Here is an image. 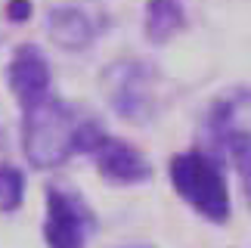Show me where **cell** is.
Masks as SVG:
<instances>
[{
  "instance_id": "cell-7",
  "label": "cell",
  "mask_w": 251,
  "mask_h": 248,
  "mask_svg": "<svg viewBox=\"0 0 251 248\" xmlns=\"http://www.w3.org/2000/svg\"><path fill=\"white\" fill-rule=\"evenodd\" d=\"M205 137L208 149L217 155L229 146L251 143V87L224 90L205 112Z\"/></svg>"
},
{
  "instance_id": "cell-9",
  "label": "cell",
  "mask_w": 251,
  "mask_h": 248,
  "mask_svg": "<svg viewBox=\"0 0 251 248\" xmlns=\"http://www.w3.org/2000/svg\"><path fill=\"white\" fill-rule=\"evenodd\" d=\"M186 6L183 0H146L143 9V34L152 47L171 44L180 31H186Z\"/></svg>"
},
{
  "instance_id": "cell-3",
  "label": "cell",
  "mask_w": 251,
  "mask_h": 248,
  "mask_svg": "<svg viewBox=\"0 0 251 248\" xmlns=\"http://www.w3.org/2000/svg\"><path fill=\"white\" fill-rule=\"evenodd\" d=\"M102 93L118 118L130 124H146L158 112L161 72L146 59H118L105 65Z\"/></svg>"
},
{
  "instance_id": "cell-13",
  "label": "cell",
  "mask_w": 251,
  "mask_h": 248,
  "mask_svg": "<svg viewBox=\"0 0 251 248\" xmlns=\"http://www.w3.org/2000/svg\"><path fill=\"white\" fill-rule=\"evenodd\" d=\"M121 248H149V245H121Z\"/></svg>"
},
{
  "instance_id": "cell-6",
  "label": "cell",
  "mask_w": 251,
  "mask_h": 248,
  "mask_svg": "<svg viewBox=\"0 0 251 248\" xmlns=\"http://www.w3.org/2000/svg\"><path fill=\"white\" fill-rule=\"evenodd\" d=\"M112 28V16L100 0H62L47 9L44 31L53 47L65 53H84Z\"/></svg>"
},
{
  "instance_id": "cell-4",
  "label": "cell",
  "mask_w": 251,
  "mask_h": 248,
  "mask_svg": "<svg viewBox=\"0 0 251 248\" xmlns=\"http://www.w3.org/2000/svg\"><path fill=\"white\" fill-rule=\"evenodd\" d=\"M78 155L90 158L96 174L112 186H140L152 177V161L146 158V152L118 133H109L96 118L87 121Z\"/></svg>"
},
{
  "instance_id": "cell-2",
  "label": "cell",
  "mask_w": 251,
  "mask_h": 248,
  "mask_svg": "<svg viewBox=\"0 0 251 248\" xmlns=\"http://www.w3.org/2000/svg\"><path fill=\"white\" fill-rule=\"evenodd\" d=\"M168 180L183 205H189L201 221L224 226L233 214L226 161L208 146H192L174 152L168 161Z\"/></svg>"
},
{
  "instance_id": "cell-1",
  "label": "cell",
  "mask_w": 251,
  "mask_h": 248,
  "mask_svg": "<svg viewBox=\"0 0 251 248\" xmlns=\"http://www.w3.org/2000/svg\"><path fill=\"white\" fill-rule=\"evenodd\" d=\"M90 115H84L65 102L62 97H47L34 102L31 109H22L19 124V143L22 155L34 171H56L65 161H72L81 149V133Z\"/></svg>"
},
{
  "instance_id": "cell-5",
  "label": "cell",
  "mask_w": 251,
  "mask_h": 248,
  "mask_svg": "<svg viewBox=\"0 0 251 248\" xmlns=\"http://www.w3.org/2000/svg\"><path fill=\"white\" fill-rule=\"evenodd\" d=\"M93 205L65 183L44 189V242L47 248H87L96 233Z\"/></svg>"
},
{
  "instance_id": "cell-11",
  "label": "cell",
  "mask_w": 251,
  "mask_h": 248,
  "mask_svg": "<svg viewBox=\"0 0 251 248\" xmlns=\"http://www.w3.org/2000/svg\"><path fill=\"white\" fill-rule=\"evenodd\" d=\"M220 158H224L226 165H233L239 193H242L245 205L251 208V143H239V146L224 149V152H220Z\"/></svg>"
},
{
  "instance_id": "cell-8",
  "label": "cell",
  "mask_w": 251,
  "mask_h": 248,
  "mask_svg": "<svg viewBox=\"0 0 251 248\" xmlns=\"http://www.w3.org/2000/svg\"><path fill=\"white\" fill-rule=\"evenodd\" d=\"M3 78H6V90L13 93L19 112L53 97V65L37 44H19L9 53Z\"/></svg>"
},
{
  "instance_id": "cell-10",
  "label": "cell",
  "mask_w": 251,
  "mask_h": 248,
  "mask_svg": "<svg viewBox=\"0 0 251 248\" xmlns=\"http://www.w3.org/2000/svg\"><path fill=\"white\" fill-rule=\"evenodd\" d=\"M28 177L13 161H0V214H16L25 205Z\"/></svg>"
},
{
  "instance_id": "cell-12",
  "label": "cell",
  "mask_w": 251,
  "mask_h": 248,
  "mask_svg": "<svg viewBox=\"0 0 251 248\" xmlns=\"http://www.w3.org/2000/svg\"><path fill=\"white\" fill-rule=\"evenodd\" d=\"M34 16V3L31 0H3V19L13 25H25Z\"/></svg>"
}]
</instances>
